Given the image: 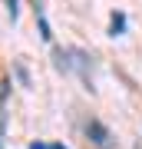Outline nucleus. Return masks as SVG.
Listing matches in <instances>:
<instances>
[{
	"instance_id": "nucleus-2",
	"label": "nucleus",
	"mask_w": 142,
	"mask_h": 149,
	"mask_svg": "<svg viewBox=\"0 0 142 149\" xmlns=\"http://www.w3.org/2000/svg\"><path fill=\"white\" fill-rule=\"evenodd\" d=\"M3 100H7V80H0V149H3Z\"/></svg>"
},
{
	"instance_id": "nucleus-3",
	"label": "nucleus",
	"mask_w": 142,
	"mask_h": 149,
	"mask_svg": "<svg viewBox=\"0 0 142 149\" xmlns=\"http://www.w3.org/2000/svg\"><path fill=\"white\" fill-rule=\"evenodd\" d=\"M122 27H126V17H112V37H116Z\"/></svg>"
},
{
	"instance_id": "nucleus-1",
	"label": "nucleus",
	"mask_w": 142,
	"mask_h": 149,
	"mask_svg": "<svg viewBox=\"0 0 142 149\" xmlns=\"http://www.w3.org/2000/svg\"><path fill=\"white\" fill-rule=\"evenodd\" d=\"M89 136H93V143L99 146V149H106V146H109V136H106V129L99 126V123H89Z\"/></svg>"
},
{
	"instance_id": "nucleus-4",
	"label": "nucleus",
	"mask_w": 142,
	"mask_h": 149,
	"mask_svg": "<svg viewBox=\"0 0 142 149\" xmlns=\"http://www.w3.org/2000/svg\"><path fill=\"white\" fill-rule=\"evenodd\" d=\"M7 10H10V20L17 17V0H7Z\"/></svg>"
}]
</instances>
